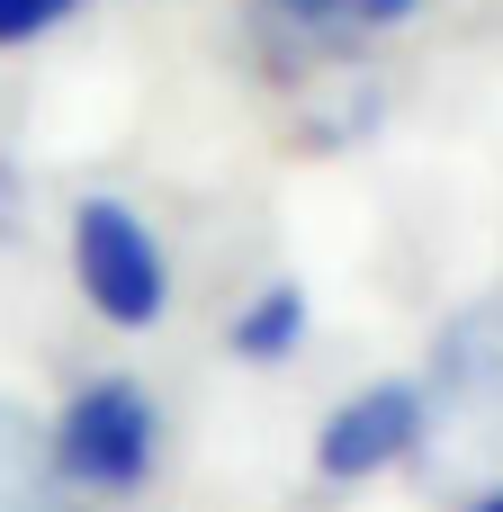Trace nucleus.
I'll return each mask as SVG.
<instances>
[{"label":"nucleus","mask_w":503,"mask_h":512,"mask_svg":"<svg viewBox=\"0 0 503 512\" xmlns=\"http://www.w3.org/2000/svg\"><path fill=\"white\" fill-rule=\"evenodd\" d=\"M459 512H503V486H486V495H468Z\"/></svg>","instance_id":"obj_7"},{"label":"nucleus","mask_w":503,"mask_h":512,"mask_svg":"<svg viewBox=\"0 0 503 512\" xmlns=\"http://www.w3.org/2000/svg\"><path fill=\"white\" fill-rule=\"evenodd\" d=\"M72 279H81L90 315L117 324V333H144L171 306V252L126 198H81L72 207Z\"/></svg>","instance_id":"obj_2"},{"label":"nucleus","mask_w":503,"mask_h":512,"mask_svg":"<svg viewBox=\"0 0 503 512\" xmlns=\"http://www.w3.org/2000/svg\"><path fill=\"white\" fill-rule=\"evenodd\" d=\"M423 441H432V396L414 378H369L315 423V477L324 486H369V477L405 468Z\"/></svg>","instance_id":"obj_3"},{"label":"nucleus","mask_w":503,"mask_h":512,"mask_svg":"<svg viewBox=\"0 0 503 512\" xmlns=\"http://www.w3.org/2000/svg\"><path fill=\"white\" fill-rule=\"evenodd\" d=\"M297 342H306V288H297V279H270V288L243 297L234 324H225V351L252 360V369H279Z\"/></svg>","instance_id":"obj_4"},{"label":"nucleus","mask_w":503,"mask_h":512,"mask_svg":"<svg viewBox=\"0 0 503 512\" xmlns=\"http://www.w3.org/2000/svg\"><path fill=\"white\" fill-rule=\"evenodd\" d=\"M45 468H54V486H72L90 504L144 495L162 468V405L135 378H81L63 396V414L45 423Z\"/></svg>","instance_id":"obj_1"},{"label":"nucleus","mask_w":503,"mask_h":512,"mask_svg":"<svg viewBox=\"0 0 503 512\" xmlns=\"http://www.w3.org/2000/svg\"><path fill=\"white\" fill-rule=\"evenodd\" d=\"M81 0H0V45H27V36H45V27H63Z\"/></svg>","instance_id":"obj_6"},{"label":"nucleus","mask_w":503,"mask_h":512,"mask_svg":"<svg viewBox=\"0 0 503 512\" xmlns=\"http://www.w3.org/2000/svg\"><path fill=\"white\" fill-rule=\"evenodd\" d=\"M270 9H288V18H306V27H387V18H405L414 0H270Z\"/></svg>","instance_id":"obj_5"}]
</instances>
